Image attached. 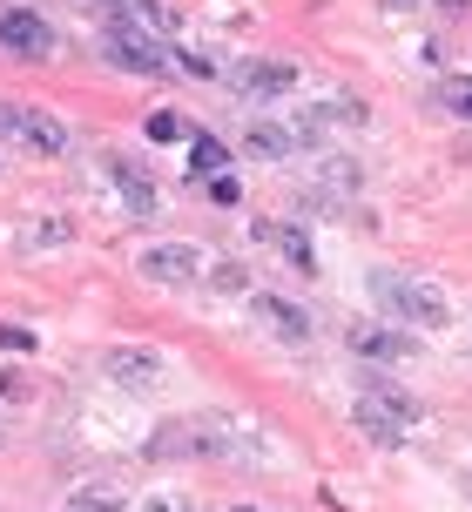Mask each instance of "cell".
I'll return each instance as SVG.
<instances>
[{
	"mask_svg": "<svg viewBox=\"0 0 472 512\" xmlns=\"http://www.w3.org/2000/svg\"><path fill=\"white\" fill-rule=\"evenodd\" d=\"M466 486H472V479H466Z\"/></svg>",
	"mask_w": 472,
	"mask_h": 512,
	"instance_id": "28",
	"label": "cell"
},
{
	"mask_svg": "<svg viewBox=\"0 0 472 512\" xmlns=\"http://www.w3.org/2000/svg\"><path fill=\"white\" fill-rule=\"evenodd\" d=\"M290 81H297L290 61H243V68H230V95H243V102H277V95H290Z\"/></svg>",
	"mask_w": 472,
	"mask_h": 512,
	"instance_id": "8",
	"label": "cell"
},
{
	"mask_svg": "<svg viewBox=\"0 0 472 512\" xmlns=\"http://www.w3.org/2000/svg\"><path fill=\"white\" fill-rule=\"evenodd\" d=\"M371 297H378V310L398 317V324H419V331H446L452 324L446 297H439L432 283L405 277V270H371Z\"/></svg>",
	"mask_w": 472,
	"mask_h": 512,
	"instance_id": "3",
	"label": "cell"
},
{
	"mask_svg": "<svg viewBox=\"0 0 472 512\" xmlns=\"http://www.w3.org/2000/svg\"><path fill=\"white\" fill-rule=\"evenodd\" d=\"M351 418H358V432H365L378 452H398V445H405V432H412V425H398L378 398H358V405H351Z\"/></svg>",
	"mask_w": 472,
	"mask_h": 512,
	"instance_id": "11",
	"label": "cell"
},
{
	"mask_svg": "<svg viewBox=\"0 0 472 512\" xmlns=\"http://www.w3.org/2000/svg\"><path fill=\"white\" fill-rule=\"evenodd\" d=\"M439 102H446L452 115H466V122H472V75H452V81H439Z\"/></svg>",
	"mask_w": 472,
	"mask_h": 512,
	"instance_id": "19",
	"label": "cell"
},
{
	"mask_svg": "<svg viewBox=\"0 0 472 512\" xmlns=\"http://www.w3.org/2000/svg\"><path fill=\"white\" fill-rule=\"evenodd\" d=\"M102 169H108V182L122 189V203H129V216H156V182L142 176V169H135L129 155H115V149H108V155H102Z\"/></svg>",
	"mask_w": 472,
	"mask_h": 512,
	"instance_id": "10",
	"label": "cell"
},
{
	"mask_svg": "<svg viewBox=\"0 0 472 512\" xmlns=\"http://www.w3.org/2000/svg\"><path fill=\"white\" fill-rule=\"evenodd\" d=\"M68 142H75V135H68L61 115H48V108L27 115V149H34V155H68Z\"/></svg>",
	"mask_w": 472,
	"mask_h": 512,
	"instance_id": "14",
	"label": "cell"
},
{
	"mask_svg": "<svg viewBox=\"0 0 472 512\" xmlns=\"http://www.w3.org/2000/svg\"><path fill=\"white\" fill-rule=\"evenodd\" d=\"M243 149L263 155V162H284V155L304 149V128H284V122H257L250 135H243Z\"/></svg>",
	"mask_w": 472,
	"mask_h": 512,
	"instance_id": "13",
	"label": "cell"
},
{
	"mask_svg": "<svg viewBox=\"0 0 472 512\" xmlns=\"http://www.w3.org/2000/svg\"><path fill=\"white\" fill-rule=\"evenodd\" d=\"M27 115H34L27 102H7V95H0V142H7V135H21V142H27Z\"/></svg>",
	"mask_w": 472,
	"mask_h": 512,
	"instance_id": "21",
	"label": "cell"
},
{
	"mask_svg": "<svg viewBox=\"0 0 472 512\" xmlns=\"http://www.w3.org/2000/svg\"><path fill=\"white\" fill-rule=\"evenodd\" d=\"M48 243H68V223H27V250H48Z\"/></svg>",
	"mask_w": 472,
	"mask_h": 512,
	"instance_id": "22",
	"label": "cell"
},
{
	"mask_svg": "<svg viewBox=\"0 0 472 512\" xmlns=\"http://www.w3.org/2000/svg\"><path fill=\"white\" fill-rule=\"evenodd\" d=\"M344 344L358 351L365 364H405L419 344H412V331H398V324H351L344 331Z\"/></svg>",
	"mask_w": 472,
	"mask_h": 512,
	"instance_id": "7",
	"label": "cell"
},
{
	"mask_svg": "<svg viewBox=\"0 0 472 512\" xmlns=\"http://www.w3.org/2000/svg\"><path fill=\"white\" fill-rule=\"evenodd\" d=\"M263 243H277V250H284V263L290 270H297V277H317V250H311V236L297 230V223H263Z\"/></svg>",
	"mask_w": 472,
	"mask_h": 512,
	"instance_id": "12",
	"label": "cell"
},
{
	"mask_svg": "<svg viewBox=\"0 0 472 512\" xmlns=\"http://www.w3.org/2000/svg\"><path fill=\"white\" fill-rule=\"evenodd\" d=\"M236 452V425L223 411H189V418H169L149 432L142 459H230Z\"/></svg>",
	"mask_w": 472,
	"mask_h": 512,
	"instance_id": "1",
	"label": "cell"
},
{
	"mask_svg": "<svg viewBox=\"0 0 472 512\" xmlns=\"http://www.w3.org/2000/svg\"><path fill=\"white\" fill-rule=\"evenodd\" d=\"M95 48H102V61H115L122 75H169V68H176V48H162L156 27H149V21H129L122 7L102 21Z\"/></svg>",
	"mask_w": 472,
	"mask_h": 512,
	"instance_id": "2",
	"label": "cell"
},
{
	"mask_svg": "<svg viewBox=\"0 0 472 512\" xmlns=\"http://www.w3.org/2000/svg\"><path fill=\"white\" fill-rule=\"evenodd\" d=\"M203 196H210L216 209H236V203H243V182H236L230 169H223V176H210V182H203Z\"/></svg>",
	"mask_w": 472,
	"mask_h": 512,
	"instance_id": "20",
	"label": "cell"
},
{
	"mask_svg": "<svg viewBox=\"0 0 472 512\" xmlns=\"http://www.w3.org/2000/svg\"><path fill=\"white\" fill-rule=\"evenodd\" d=\"M135 270L149 283H169V290H189V283H203V256L189 250V243H149V250L135 256Z\"/></svg>",
	"mask_w": 472,
	"mask_h": 512,
	"instance_id": "6",
	"label": "cell"
},
{
	"mask_svg": "<svg viewBox=\"0 0 472 512\" xmlns=\"http://www.w3.org/2000/svg\"><path fill=\"white\" fill-rule=\"evenodd\" d=\"M210 290H216V297H223V290H236V297H250V277H243V263H236V256H223V263L210 270Z\"/></svg>",
	"mask_w": 472,
	"mask_h": 512,
	"instance_id": "18",
	"label": "cell"
},
{
	"mask_svg": "<svg viewBox=\"0 0 472 512\" xmlns=\"http://www.w3.org/2000/svg\"><path fill=\"white\" fill-rule=\"evenodd\" d=\"M0 351H34V331H21V324H0Z\"/></svg>",
	"mask_w": 472,
	"mask_h": 512,
	"instance_id": "24",
	"label": "cell"
},
{
	"mask_svg": "<svg viewBox=\"0 0 472 512\" xmlns=\"http://www.w3.org/2000/svg\"><path fill=\"white\" fill-rule=\"evenodd\" d=\"M223 169H230V149H223V135H196V142H189V176H223Z\"/></svg>",
	"mask_w": 472,
	"mask_h": 512,
	"instance_id": "15",
	"label": "cell"
},
{
	"mask_svg": "<svg viewBox=\"0 0 472 512\" xmlns=\"http://www.w3.org/2000/svg\"><path fill=\"white\" fill-rule=\"evenodd\" d=\"M142 512H203L196 499H176V492H156V499H142Z\"/></svg>",
	"mask_w": 472,
	"mask_h": 512,
	"instance_id": "23",
	"label": "cell"
},
{
	"mask_svg": "<svg viewBox=\"0 0 472 512\" xmlns=\"http://www.w3.org/2000/svg\"><path fill=\"white\" fill-rule=\"evenodd\" d=\"M236 512H263V506H236Z\"/></svg>",
	"mask_w": 472,
	"mask_h": 512,
	"instance_id": "27",
	"label": "cell"
},
{
	"mask_svg": "<svg viewBox=\"0 0 472 512\" xmlns=\"http://www.w3.org/2000/svg\"><path fill=\"white\" fill-rule=\"evenodd\" d=\"M68 512H129V499L108 486H75L68 492Z\"/></svg>",
	"mask_w": 472,
	"mask_h": 512,
	"instance_id": "16",
	"label": "cell"
},
{
	"mask_svg": "<svg viewBox=\"0 0 472 512\" xmlns=\"http://www.w3.org/2000/svg\"><path fill=\"white\" fill-rule=\"evenodd\" d=\"M250 310H257L263 331H277L284 344H311V317L290 304V297H277V290H250Z\"/></svg>",
	"mask_w": 472,
	"mask_h": 512,
	"instance_id": "9",
	"label": "cell"
},
{
	"mask_svg": "<svg viewBox=\"0 0 472 512\" xmlns=\"http://www.w3.org/2000/svg\"><path fill=\"white\" fill-rule=\"evenodd\" d=\"M149 142H196V128H189L176 108H156V115H149Z\"/></svg>",
	"mask_w": 472,
	"mask_h": 512,
	"instance_id": "17",
	"label": "cell"
},
{
	"mask_svg": "<svg viewBox=\"0 0 472 512\" xmlns=\"http://www.w3.org/2000/svg\"><path fill=\"white\" fill-rule=\"evenodd\" d=\"M0 48L14 54V61H54L61 34H54L48 14H34V7H0Z\"/></svg>",
	"mask_w": 472,
	"mask_h": 512,
	"instance_id": "4",
	"label": "cell"
},
{
	"mask_svg": "<svg viewBox=\"0 0 472 512\" xmlns=\"http://www.w3.org/2000/svg\"><path fill=\"white\" fill-rule=\"evenodd\" d=\"M102 378H115L122 391H162L169 384V364L149 344H115V351H102Z\"/></svg>",
	"mask_w": 472,
	"mask_h": 512,
	"instance_id": "5",
	"label": "cell"
},
{
	"mask_svg": "<svg viewBox=\"0 0 472 512\" xmlns=\"http://www.w3.org/2000/svg\"><path fill=\"white\" fill-rule=\"evenodd\" d=\"M385 7H392V14H405V7H419V0H385Z\"/></svg>",
	"mask_w": 472,
	"mask_h": 512,
	"instance_id": "25",
	"label": "cell"
},
{
	"mask_svg": "<svg viewBox=\"0 0 472 512\" xmlns=\"http://www.w3.org/2000/svg\"><path fill=\"white\" fill-rule=\"evenodd\" d=\"M439 7H452V14H459V7H472V0H439Z\"/></svg>",
	"mask_w": 472,
	"mask_h": 512,
	"instance_id": "26",
	"label": "cell"
}]
</instances>
